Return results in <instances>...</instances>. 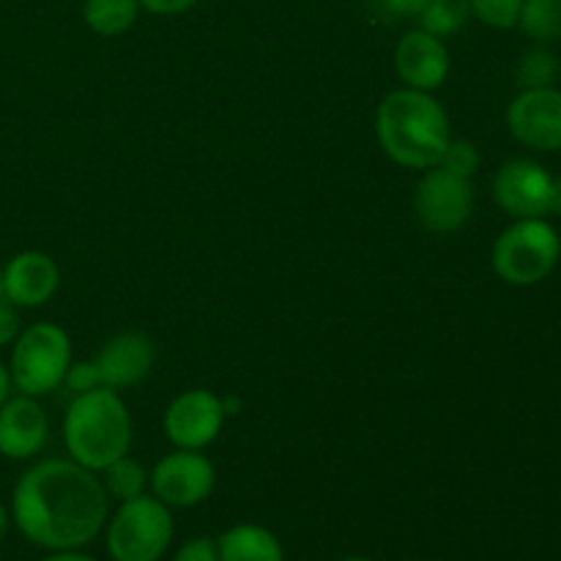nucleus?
Returning a JSON list of instances; mask_svg holds the SVG:
<instances>
[{"label": "nucleus", "instance_id": "nucleus-33", "mask_svg": "<svg viewBox=\"0 0 561 561\" xmlns=\"http://www.w3.org/2000/svg\"><path fill=\"white\" fill-rule=\"evenodd\" d=\"M9 529H11V513H9V507H5V504L0 502V546H3V540H5V535H9Z\"/></svg>", "mask_w": 561, "mask_h": 561}, {"label": "nucleus", "instance_id": "nucleus-28", "mask_svg": "<svg viewBox=\"0 0 561 561\" xmlns=\"http://www.w3.org/2000/svg\"><path fill=\"white\" fill-rule=\"evenodd\" d=\"M427 5H431V0H383V9H387L389 14L400 16V20H409V16L420 20V14Z\"/></svg>", "mask_w": 561, "mask_h": 561}, {"label": "nucleus", "instance_id": "nucleus-2", "mask_svg": "<svg viewBox=\"0 0 561 561\" xmlns=\"http://www.w3.org/2000/svg\"><path fill=\"white\" fill-rule=\"evenodd\" d=\"M376 137L394 164L409 170H431L442 162L453 124L444 104L433 93L398 88L381 99L376 110Z\"/></svg>", "mask_w": 561, "mask_h": 561}, {"label": "nucleus", "instance_id": "nucleus-30", "mask_svg": "<svg viewBox=\"0 0 561 561\" xmlns=\"http://www.w3.org/2000/svg\"><path fill=\"white\" fill-rule=\"evenodd\" d=\"M548 217H561V179L551 181V195H548Z\"/></svg>", "mask_w": 561, "mask_h": 561}, {"label": "nucleus", "instance_id": "nucleus-8", "mask_svg": "<svg viewBox=\"0 0 561 561\" xmlns=\"http://www.w3.org/2000/svg\"><path fill=\"white\" fill-rule=\"evenodd\" d=\"M148 488L170 510L201 507L217 488V469L201 449H173L151 469Z\"/></svg>", "mask_w": 561, "mask_h": 561}, {"label": "nucleus", "instance_id": "nucleus-5", "mask_svg": "<svg viewBox=\"0 0 561 561\" xmlns=\"http://www.w3.org/2000/svg\"><path fill=\"white\" fill-rule=\"evenodd\" d=\"M69 365L71 337L53 321L31 323L11 345V383L27 398H44L55 392L64 383Z\"/></svg>", "mask_w": 561, "mask_h": 561}, {"label": "nucleus", "instance_id": "nucleus-12", "mask_svg": "<svg viewBox=\"0 0 561 561\" xmlns=\"http://www.w3.org/2000/svg\"><path fill=\"white\" fill-rule=\"evenodd\" d=\"M453 69V55L444 38L414 27L400 36L394 47V71H398L403 88L436 93L447 82Z\"/></svg>", "mask_w": 561, "mask_h": 561}, {"label": "nucleus", "instance_id": "nucleus-27", "mask_svg": "<svg viewBox=\"0 0 561 561\" xmlns=\"http://www.w3.org/2000/svg\"><path fill=\"white\" fill-rule=\"evenodd\" d=\"M201 0H140V9L157 16H179L192 11Z\"/></svg>", "mask_w": 561, "mask_h": 561}, {"label": "nucleus", "instance_id": "nucleus-34", "mask_svg": "<svg viewBox=\"0 0 561 561\" xmlns=\"http://www.w3.org/2000/svg\"><path fill=\"white\" fill-rule=\"evenodd\" d=\"M5 299V285H3V268H0V301Z\"/></svg>", "mask_w": 561, "mask_h": 561}, {"label": "nucleus", "instance_id": "nucleus-6", "mask_svg": "<svg viewBox=\"0 0 561 561\" xmlns=\"http://www.w3.org/2000/svg\"><path fill=\"white\" fill-rule=\"evenodd\" d=\"M104 531L113 561H162L175 535L173 510L153 493H146L131 502H121Z\"/></svg>", "mask_w": 561, "mask_h": 561}, {"label": "nucleus", "instance_id": "nucleus-35", "mask_svg": "<svg viewBox=\"0 0 561 561\" xmlns=\"http://www.w3.org/2000/svg\"><path fill=\"white\" fill-rule=\"evenodd\" d=\"M340 561H373V559H367V557H345V559H340Z\"/></svg>", "mask_w": 561, "mask_h": 561}, {"label": "nucleus", "instance_id": "nucleus-24", "mask_svg": "<svg viewBox=\"0 0 561 561\" xmlns=\"http://www.w3.org/2000/svg\"><path fill=\"white\" fill-rule=\"evenodd\" d=\"M64 387L69 389V392H75V394L91 392V389L102 387V376H99L96 362H93V359L71 362L69 370H66Z\"/></svg>", "mask_w": 561, "mask_h": 561}, {"label": "nucleus", "instance_id": "nucleus-22", "mask_svg": "<svg viewBox=\"0 0 561 561\" xmlns=\"http://www.w3.org/2000/svg\"><path fill=\"white\" fill-rule=\"evenodd\" d=\"M559 75L557 55L548 49H529L518 64V82L524 88H548Z\"/></svg>", "mask_w": 561, "mask_h": 561}, {"label": "nucleus", "instance_id": "nucleus-17", "mask_svg": "<svg viewBox=\"0 0 561 561\" xmlns=\"http://www.w3.org/2000/svg\"><path fill=\"white\" fill-rule=\"evenodd\" d=\"M140 11V0H82V22L104 38L129 33Z\"/></svg>", "mask_w": 561, "mask_h": 561}, {"label": "nucleus", "instance_id": "nucleus-11", "mask_svg": "<svg viewBox=\"0 0 561 561\" xmlns=\"http://www.w3.org/2000/svg\"><path fill=\"white\" fill-rule=\"evenodd\" d=\"M553 175L535 159H510L493 179V197L513 219L548 217Z\"/></svg>", "mask_w": 561, "mask_h": 561}, {"label": "nucleus", "instance_id": "nucleus-9", "mask_svg": "<svg viewBox=\"0 0 561 561\" xmlns=\"http://www.w3.org/2000/svg\"><path fill=\"white\" fill-rule=\"evenodd\" d=\"M225 420L228 416H225L222 398L214 394L211 389L195 387L170 400L162 416V431L175 449H201L203 453L208 444L217 442Z\"/></svg>", "mask_w": 561, "mask_h": 561}, {"label": "nucleus", "instance_id": "nucleus-19", "mask_svg": "<svg viewBox=\"0 0 561 561\" xmlns=\"http://www.w3.org/2000/svg\"><path fill=\"white\" fill-rule=\"evenodd\" d=\"M518 27L535 42H559L561 0H524Z\"/></svg>", "mask_w": 561, "mask_h": 561}, {"label": "nucleus", "instance_id": "nucleus-21", "mask_svg": "<svg viewBox=\"0 0 561 561\" xmlns=\"http://www.w3.org/2000/svg\"><path fill=\"white\" fill-rule=\"evenodd\" d=\"M524 0H469L471 16L493 31H513L518 27Z\"/></svg>", "mask_w": 561, "mask_h": 561}, {"label": "nucleus", "instance_id": "nucleus-18", "mask_svg": "<svg viewBox=\"0 0 561 561\" xmlns=\"http://www.w3.org/2000/svg\"><path fill=\"white\" fill-rule=\"evenodd\" d=\"M99 474H102V485L104 491H107L110 502H131V499L146 496L148 493L146 466H142L140 460L129 458V455L113 460V463H110L107 469L99 471Z\"/></svg>", "mask_w": 561, "mask_h": 561}, {"label": "nucleus", "instance_id": "nucleus-3", "mask_svg": "<svg viewBox=\"0 0 561 561\" xmlns=\"http://www.w3.org/2000/svg\"><path fill=\"white\" fill-rule=\"evenodd\" d=\"M135 425L118 389L96 387L75 394L64 416V444L75 463L91 471L107 469L131 449Z\"/></svg>", "mask_w": 561, "mask_h": 561}, {"label": "nucleus", "instance_id": "nucleus-26", "mask_svg": "<svg viewBox=\"0 0 561 561\" xmlns=\"http://www.w3.org/2000/svg\"><path fill=\"white\" fill-rule=\"evenodd\" d=\"M22 332V321H20V310H16L11 301H0V348L5 345H14V340L20 337Z\"/></svg>", "mask_w": 561, "mask_h": 561}, {"label": "nucleus", "instance_id": "nucleus-25", "mask_svg": "<svg viewBox=\"0 0 561 561\" xmlns=\"http://www.w3.org/2000/svg\"><path fill=\"white\" fill-rule=\"evenodd\" d=\"M173 561H219L217 540L214 537H192L175 551Z\"/></svg>", "mask_w": 561, "mask_h": 561}, {"label": "nucleus", "instance_id": "nucleus-14", "mask_svg": "<svg viewBox=\"0 0 561 561\" xmlns=\"http://www.w3.org/2000/svg\"><path fill=\"white\" fill-rule=\"evenodd\" d=\"M102 376V387L110 389H129L146 381L157 362V348L153 340L142 332H121L110 337L93 356Z\"/></svg>", "mask_w": 561, "mask_h": 561}, {"label": "nucleus", "instance_id": "nucleus-20", "mask_svg": "<svg viewBox=\"0 0 561 561\" xmlns=\"http://www.w3.org/2000/svg\"><path fill=\"white\" fill-rule=\"evenodd\" d=\"M469 14V0H431V5L420 14V27L438 38H447L466 25Z\"/></svg>", "mask_w": 561, "mask_h": 561}, {"label": "nucleus", "instance_id": "nucleus-29", "mask_svg": "<svg viewBox=\"0 0 561 561\" xmlns=\"http://www.w3.org/2000/svg\"><path fill=\"white\" fill-rule=\"evenodd\" d=\"M38 561H96L93 557H88V553L80 551H49L47 557L38 559Z\"/></svg>", "mask_w": 561, "mask_h": 561}, {"label": "nucleus", "instance_id": "nucleus-4", "mask_svg": "<svg viewBox=\"0 0 561 561\" xmlns=\"http://www.w3.org/2000/svg\"><path fill=\"white\" fill-rule=\"evenodd\" d=\"M561 239L546 217L515 219L491 250V266L513 288H531L557 268Z\"/></svg>", "mask_w": 561, "mask_h": 561}, {"label": "nucleus", "instance_id": "nucleus-1", "mask_svg": "<svg viewBox=\"0 0 561 561\" xmlns=\"http://www.w3.org/2000/svg\"><path fill=\"white\" fill-rule=\"evenodd\" d=\"M11 524L42 551H80L104 531L110 496L102 477L66 458L25 469L11 491Z\"/></svg>", "mask_w": 561, "mask_h": 561}, {"label": "nucleus", "instance_id": "nucleus-10", "mask_svg": "<svg viewBox=\"0 0 561 561\" xmlns=\"http://www.w3.org/2000/svg\"><path fill=\"white\" fill-rule=\"evenodd\" d=\"M507 129L531 151H561V91L524 88L507 107Z\"/></svg>", "mask_w": 561, "mask_h": 561}, {"label": "nucleus", "instance_id": "nucleus-7", "mask_svg": "<svg viewBox=\"0 0 561 561\" xmlns=\"http://www.w3.org/2000/svg\"><path fill=\"white\" fill-rule=\"evenodd\" d=\"M416 219L436 236H449L463 228L474 214V186L471 179L447 173L444 168L422 170L414 192Z\"/></svg>", "mask_w": 561, "mask_h": 561}, {"label": "nucleus", "instance_id": "nucleus-31", "mask_svg": "<svg viewBox=\"0 0 561 561\" xmlns=\"http://www.w3.org/2000/svg\"><path fill=\"white\" fill-rule=\"evenodd\" d=\"M11 389H14V383H11L9 365H5V362L0 359V405H3L5 400L11 398Z\"/></svg>", "mask_w": 561, "mask_h": 561}, {"label": "nucleus", "instance_id": "nucleus-32", "mask_svg": "<svg viewBox=\"0 0 561 561\" xmlns=\"http://www.w3.org/2000/svg\"><path fill=\"white\" fill-rule=\"evenodd\" d=\"M241 398H233V394H225L222 398V409H225V416H236L241 414Z\"/></svg>", "mask_w": 561, "mask_h": 561}, {"label": "nucleus", "instance_id": "nucleus-13", "mask_svg": "<svg viewBox=\"0 0 561 561\" xmlns=\"http://www.w3.org/2000/svg\"><path fill=\"white\" fill-rule=\"evenodd\" d=\"M5 301L16 310L44 307L60 288V266L53 255L42 250L16 252L3 268Z\"/></svg>", "mask_w": 561, "mask_h": 561}, {"label": "nucleus", "instance_id": "nucleus-23", "mask_svg": "<svg viewBox=\"0 0 561 561\" xmlns=\"http://www.w3.org/2000/svg\"><path fill=\"white\" fill-rule=\"evenodd\" d=\"M438 168H444L453 175H460V179H471L477 173V168H480V151L466 137H453Z\"/></svg>", "mask_w": 561, "mask_h": 561}, {"label": "nucleus", "instance_id": "nucleus-15", "mask_svg": "<svg viewBox=\"0 0 561 561\" xmlns=\"http://www.w3.org/2000/svg\"><path fill=\"white\" fill-rule=\"evenodd\" d=\"M49 438V420L38 398L11 394L0 405V455L5 460H31Z\"/></svg>", "mask_w": 561, "mask_h": 561}, {"label": "nucleus", "instance_id": "nucleus-16", "mask_svg": "<svg viewBox=\"0 0 561 561\" xmlns=\"http://www.w3.org/2000/svg\"><path fill=\"white\" fill-rule=\"evenodd\" d=\"M219 561H285L277 535L266 526L236 524L217 537Z\"/></svg>", "mask_w": 561, "mask_h": 561}]
</instances>
